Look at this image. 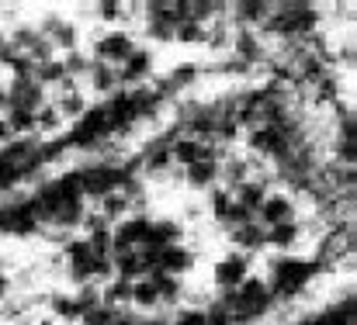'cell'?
<instances>
[{
  "label": "cell",
  "instance_id": "1",
  "mask_svg": "<svg viewBox=\"0 0 357 325\" xmlns=\"http://www.w3.org/2000/svg\"><path fill=\"white\" fill-rule=\"evenodd\" d=\"M135 49L139 45H135V38L128 31H108V35H101L94 42V59L98 63H108V66H121Z\"/></svg>",
  "mask_w": 357,
  "mask_h": 325
},
{
  "label": "cell",
  "instance_id": "2",
  "mask_svg": "<svg viewBox=\"0 0 357 325\" xmlns=\"http://www.w3.org/2000/svg\"><path fill=\"white\" fill-rule=\"evenodd\" d=\"M149 221H153V218H146V215L121 218L119 225L112 228V253L142 249V246H146V235H149Z\"/></svg>",
  "mask_w": 357,
  "mask_h": 325
},
{
  "label": "cell",
  "instance_id": "3",
  "mask_svg": "<svg viewBox=\"0 0 357 325\" xmlns=\"http://www.w3.org/2000/svg\"><path fill=\"white\" fill-rule=\"evenodd\" d=\"M7 94V111H35L45 104V87H38L35 80H14L10 87H3Z\"/></svg>",
  "mask_w": 357,
  "mask_h": 325
},
{
  "label": "cell",
  "instance_id": "4",
  "mask_svg": "<svg viewBox=\"0 0 357 325\" xmlns=\"http://www.w3.org/2000/svg\"><path fill=\"white\" fill-rule=\"evenodd\" d=\"M66 270L77 284H94V253L87 249V239H66Z\"/></svg>",
  "mask_w": 357,
  "mask_h": 325
},
{
  "label": "cell",
  "instance_id": "5",
  "mask_svg": "<svg viewBox=\"0 0 357 325\" xmlns=\"http://www.w3.org/2000/svg\"><path fill=\"white\" fill-rule=\"evenodd\" d=\"M260 228H271V225H281V221H295V201L288 194H267L260 201V208L253 212Z\"/></svg>",
  "mask_w": 357,
  "mask_h": 325
},
{
  "label": "cell",
  "instance_id": "6",
  "mask_svg": "<svg viewBox=\"0 0 357 325\" xmlns=\"http://www.w3.org/2000/svg\"><path fill=\"white\" fill-rule=\"evenodd\" d=\"M246 277H250V256L243 253H229L215 263V287L222 291H236Z\"/></svg>",
  "mask_w": 357,
  "mask_h": 325
},
{
  "label": "cell",
  "instance_id": "7",
  "mask_svg": "<svg viewBox=\"0 0 357 325\" xmlns=\"http://www.w3.org/2000/svg\"><path fill=\"white\" fill-rule=\"evenodd\" d=\"M191 267H195V253H191L188 246H181V242L160 249V256H156V270H163V274H170V277H184Z\"/></svg>",
  "mask_w": 357,
  "mask_h": 325
},
{
  "label": "cell",
  "instance_id": "8",
  "mask_svg": "<svg viewBox=\"0 0 357 325\" xmlns=\"http://www.w3.org/2000/svg\"><path fill=\"white\" fill-rule=\"evenodd\" d=\"M153 70V52L149 49H135L125 63L119 66V84L121 87H132V84H142Z\"/></svg>",
  "mask_w": 357,
  "mask_h": 325
},
{
  "label": "cell",
  "instance_id": "9",
  "mask_svg": "<svg viewBox=\"0 0 357 325\" xmlns=\"http://www.w3.org/2000/svg\"><path fill=\"white\" fill-rule=\"evenodd\" d=\"M229 194H233V201H236L239 208L257 212V208H260V201H264L271 191H267V180H264V177H250V180H243L239 187H233Z\"/></svg>",
  "mask_w": 357,
  "mask_h": 325
},
{
  "label": "cell",
  "instance_id": "10",
  "mask_svg": "<svg viewBox=\"0 0 357 325\" xmlns=\"http://www.w3.org/2000/svg\"><path fill=\"white\" fill-rule=\"evenodd\" d=\"M184 235V228L170 218H160V221H149V235H146V246L149 249H167V246H177Z\"/></svg>",
  "mask_w": 357,
  "mask_h": 325
},
{
  "label": "cell",
  "instance_id": "11",
  "mask_svg": "<svg viewBox=\"0 0 357 325\" xmlns=\"http://www.w3.org/2000/svg\"><path fill=\"white\" fill-rule=\"evenodd\" d=\"M87 80H91V87L98 90V94H115L121 90L119 84V70L115 66H108V63H98V59H91V66H87Z\"/></svg>",
  "mask_w": 357,
  "mask_h": 325
},
{
  "label": "cell",
  "instance_id": "12",
  "mask_svg": "<svg viewBox=\"0 0 357 325\" xmlns=\"http://www.w3.org/2000/svg\"><path fill=\"white\" fill-rule=\"evenodd\" d=\"M184 180L198 191H212L219 184V163H208V159H195L191 166H184Z\"/></svg>",
  "mask_w": 357,
  "mask_h": 325
},
{
  "label": "cell",
  "instance_id": "13",
  "mask_svg": "<svg viewBox=\"0 0 357 325\" xmlns=\"http://www.w3.org/2000/svg\"><path fill=\"white\" fill-rule=\"evenodd\" d=\"M146 280L156 287L160 305H177V301H181V294H184V280H181V277H170V274H163V270H153Z\"/></svg>",
  "mask_w": 357,
  "mask_h": 325
},
{
  "label": "cell",
  "instance_id": "14",
  "mask_svg": "<svg viewBox=\"0 0 357 325\" xmlns=\"http://www.w3.org/2000/svg\"><path fill=\"white\" fill-rule=\"evenodd\" d=\"M229 239H233L236 253H243V256L264 249V228H260L257 221H246V225H239V228H229Z\"/></svg>",
  "mask_w": 357,
  "mask_h": 325
},
{
  "label": "cell",
  "instance_id": "15",
  "mask_svg": "<svg viewBox=\"0 0 357 325\" xmlns=\"http://www.w3.org/2000/svg\"><path fill=\"white\" fill-rule=\"evenodd\" d=\"M298 239H302V225L298 221H281V225L264 228V246H274V249H291Z\"/></svg>",
  "mask_w": 357,
  "mask_h": 325
},
{
  "label": "cell",
  "instance_id": "16",
  "mask_svg": "<svg viewBox=\"0 0 357 325\" xmlns=\"http://www.w3.org/2000/svg\"><path fill=\"white\" fill-rule=\"evenodd\" d=\"M198 138H191V135H177V138H170L167 142V152H170V163H177L181 170L184 166H191L195 159H198Z\"/></svg>",
  "mask_w": 357,
  "mask_h": 325
},
{
  "label": "cell",
  "instance_id": "17",
  "mask_svg": "<svg viewBox=\"0 0 357 325\" xmlns=\"http://www.w3.org/2000/svg\"><path fill=\"white\" fill-rule=\"evenodd\" d=\"M49 104H56V111H59V118H63V121H77V118L87 111V101H84V94H80V90L63 94V97H56V101H49Z\"/></svg>",
  "mask_w": 357,
  "mask_h": 325
},
{
  "label": "cell",
  "instance_id": "18",
  "mask_svg": "<svg viewBox=\"0 0 357 325\" xmlns=\"http://www.w3.org/2000/svg\"><path fill=\"white\" fill-rule=\"evenodd\" d=\"M205 38H208V24H198V21L174 24V42H181V45H202Z\"/></svg>",
  "mask_w": 357,
  "mask_h": 325
},
{
  "label": "cell",
  "instance_id": "19",
  "mask_svg": "<svg viewBox=\"0 0 357 325\" xmlns=\"http://www.w3.org/2000/svg\"><path fill=\"white\" fill-rule=\"evenodd\" d=\"M63 128V118H59V111H56V104H42V108L35 111V132H42V135H56Z\"/></svg>",
  "mask_w": 357,
  "mask_h": 325
},
{
  "label": "cell",
  "instance_id": "20",
  "mask_svg": "<svg viewBox=\"0 0 357 325\" xmlns=\"http://www.w3.org/2000/svg\"><path fill=\"white\" fill-rule=\"evenodd\" d=\"M128 305H135V308H156L160 305V298H156V287L142 277V280H135L132 284V301Z\"/></svg>",
  "mask_w": 357,
  "mask_h": 325
},
{
  "label": "cell",
  "instance_id": "21",
  "mask_svg": "<svg viewBox=\"0 0 357 325\" xmlns=\"http://www.w3.org/2000/svg\"><path fill=\"white\" fill-rule=\"evenodd\" d=\"M167 166H170L167 142H160V145H153L149 152H142V170H146V173H160V170H167Z\"/></svg>",
  "mask_w": 357,
  "mask_h": 325
},
{
  "label": "cell",
  "instance_id": "22",
  "mask_svg": "<svg viewBox=\"0 0 357 325\" xmlns=\"http://www.w3.org/2000/svg\"><path fill=\"white\" fill-rule=\"evenodd\" d=\"M146 35L153 42H174V21H167V17H146Z\"/></svg>",
  "mask_w": 357,
  "mask_h": 325
},
{
  "label": "cell",
  "instance_id": "23",
  "mask_svg": "<svg viewBox=\"0 0 357 325\" xmlns=\"http://www.w3.org/2000/svg\"><path fill=\"white\" fill-rule=\"evenodd\" d=\"M80 322H84V325H112V322H115V308L98 305V308L84 312V315H80Z\"/></svg>",
  "mask_w": 357,
  "mask_h": 325
},
{
  "label": "cell",
  "instance_id": "24",
  "mask_svg": "<svg viewBox=\"0 0 357 325\" xmlns=\"http://www.w3.org/2000/svg\"><path fill=\"white\" fill-rule=\"evenodd\" d=\"M229 208H233V194L226 187H212V215L222 218Z\"/></svg>",
  "mask_w": 357,
  "mask_h": 325
},
{
  "label": "cell",
  "instance_id": "25",
  "mask_svg": "<svg viewBox=\"0 0 357 325\" xmlns=\"http://www.w3.org/2000/svg\"><path fill=\"white\" fill-rule=\"evenodd\" d=\"M170 325H212V322H208V315L202 308H191V312H181Z\"/></svg>",
  "mask_w": 357,
  "mask_h": 325
},
{
  "label": "cell",
  "instance_id": "26",
  "mask_svg": "<svg viewBox=\"0 0 357 325\" xmlns=\"http://www.w3.org/2000/svg\"><path fill=\"white\" fill-rule=\"evenodd\" d=\"M121 10H125V3H115V0H112V3H108V0L98 3V17H105V21H119Z\"/></svg>",
  "mask_w": 357,
  "mask_h": 325
},
{
  "label": "cell",
  "instance_id": "27",
  "mask_svg": "<svg viewBox=\"0 0 357 325\" xmlns=\"http://www.w3.org/2000/svg\"><path fill=\"white\" fill-rule=\"evenodd\" d=\"M10 142H14V132H10V125L0 118V149H3V145H10Z\"/></svg>",
  "mask_w": 357,
  "mask_h": 325
},
{
  "label": "cell",
  "instance_id": "28",
  "mask_svg": "<svg viewBox=\"0 0 357 325\" xmlns=\"http://www.w3.org/2000/svg\"><path fill=\"white\" fill-rule=\"evenodd\" d=\"M7 111V94H3V87H0V114Z\"/></svg>",
  "mask_w": 357,
  "mask_h": 325
}]
</instances>
